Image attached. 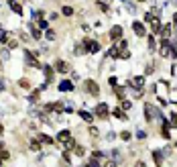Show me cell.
Wrapping results in <instances>:
<instances>
[{"label": "cell", "mask_w": 177, "mask_h": 167, "mask_svg": "<svg viewBox=\"0 0 177 167\" xmlns=\"http://www.w3.org/2000/svg\"><path fill=\"white\" fill-rule=\"evenodd\" d=\"M145 118H147L149 122L151 120H155V118H161V110L157 108V106H153V104H145Z\"/></svg>", "instance_id": "6da1fadb"}, {"label": "cell", "mask_w": 177, "mask_h": 167, "mask_svg": "<svg viewBox=\"0 0 177 167\" xmlns=\"http://www.w3.org/2000/svg\"><path fill=\"white\" fill-rule=\"evenodd\" d=\"M108 112H110V108H108V104L106 102H100L96 108H94V114L98 118H108Z\"/></svg>", "instance_id": "7a4b0ae2"}, {"label": "cell", "mask_w": 177, "mask_h": 167, "mask_svg": "<svg viewBox=\"0 0 177 167\" xmlns=\"http://www.w3.org/2000/svg\"><path fill=\"white\" fill-rule=\"evenodd\" d=\"M25 61H27V65H31V67H41L39 59H37V53H31V51H25Z\"/></svg>", "instance_id": "3957f363"}, {"label": "cell", "mask_w": 177, "mask_h": 167, "mask_svg": "<svg viewBox=\"0 0 177 167\" xmlns=\"http://www.w3.org/2000/svg\"><path fill=\"white\" fill-rule=\"evenodd\" d=\"M126 88H137V90L145 88V75H137L134 79H130V82H126Z\"/></svg>", "instance_id": "277c9868"}, {"label": "cell", "mask_w": 177, "mask_h": 167, "mask_svg": "<svg viewBox=\"0 0 177 167\" xmlns=\"http://www.w3.org/2000/svg\"><path fill=\"white\" fill-rule=\"evenodd\" d=\"M133 31L137 37H145L147 35V29H145V23H141V20H134L133 23Z\"/></svg>", "instance_id": "5b68a950"}, {"label": "cell", "mask_w": 177, "mask_h": 167, "mask_svg": "<svg viewBox=\"0 0 177 167\" xmlns=\"http://www.w3.org/2000/svg\"><path fill=\"white\" fill-rule=\"evenodd\" d=\"M86 90H88V92L92 94V96H98V94H100V88H98V84L94 82V79H88V82H86Z\"/></svg>", "instance_id": "8992f818"}, {"label": "cell", "mask_w": 177, "mask_h": 167, "mask_svg": "<svg viewBox=\"0 0 177 167\" xmlns=\"http://www.w3.org/2000/svg\"><path fill=\"white\" fill-rule=\"evenodd\" d=\"M108 35H110V39H112V41H118L120 37H122V27H120V25H114L112 29H110Z\"/></svg>", "instance_id": "52a82bcc"}, {"label": "cell", "mask_w": 177, "mask_h": 167, "mask_svg": "<svg viewBox=\"0 0 177 167\" xmlns=\"http://www.w3.org/2000/svg\"><path fill=\"white\" fill-rule=\"evenodd\" d=\"M55 69H57L59 74H67V71H69V63H67V61H63V59H59L57 63H55Z\"/></svg>", "instance_id": "ba28073f"}, {"label": "cell", "mask_w": 177, "mask_h": 167, "mask_svg": "<svg viewBox=\"0 0 177 167\" xmlns=\"http://www.w3.org/2000/svg\"><path fill=\"white\" fill-rule=\"evenodd\" d=\"M161 124H163V131H161L163 139H169V137H171V133H169V131H171V126H169V122H167L163 116H161Z\"/></svg>", "instance_id": "9c48e42d"}, {"label": "cell", "mask_w": 177, "mask_h": 167, "mask_svg": "<svg viewBox=\"0 0 177 167\" xmlns=\"http://www.w3.org/2000/svg\"><path fill=\"white\" fill-rule=\"evenodd\" d=\"M74 88H75V86L69 82V79H63V82L59 84V92H71Z\"/></svg>", "instance_id": "30bf717a"}, {"label": "cell", "mask_w": 177, "mask_h": 167, "mask_svg": "<svg viewBox=\"0 0 177 167\" xmlns=\"http://www.w3.org/2000/svg\"><path fill=\"white\" fill-rule=\"evenodd\" d=\"M43 74H45V82L51 84V79H53V67L51 65H43Z\"/></svg>", "instance_id": "8fae6325"}, {"label": "cell", "mask_w": 177, "mask_h": 167, "mask_svg": "<svg viewBox=\"0 0 177 167\" xmlns=\"http://www.w3.org/2000/svg\"><path fill=\"white\" fill-rule=\"evenodd\" d=\"M29 31H31V37H33V39H37V41L43 37V35H41V29H39V27L31 25V23H29Z\"/></svg>", "instance_id": "7c38bea8"}, {"label": "cell", "mask_w": 177, "mask_h": 167, "mask_svg": "<svg viewBox=\"0 0 177 167\" xmlns=\"http://www.w3.org/2000/svg\"><path fill=\"white\" fill-rule=\"evenodd\" d=\"M8 6L12 12H16V15H23V6L19 4V2H15V0H8Z\"/></svg>", "instance_id": "4fadbf2b"}, {"label": "cell", "mask_w": 177, "mask_h": 167, "mask_svg": "<svg viewBox=\"0 0 177 167\" xmlns=\"http://www.w3.org/2000/svg\"><path fill=\"white\" fill-rule=\"evenodd\" d=\"M112 114H114L116 118H120V120H126V118H128V116H126V112H124L122 108H114V110H112Z\"/></svg>", "instance_id": "5bb4252c"}, {"label": "cell", "mask_w": 177, "mask_h": 167, "mask_svg": "<svg viewBox=\"0 0 177 167\" xmlns=\"http://www.w3.org/2000/svg\"><path fill=\"white\" fill-rule=\"evenodd\" d=\"M153 159H155V165H157V167L163 165V155L159 151H153Z\"/></svg>", "instance_id": "9a60e30c"}, {"label": "cell", "mask_w": 177, "mask_h": 167, "mask_svg": "<svg viewBox=\"0 0 177 167\" xmlns=\"http://www.w3.org/2000/svg\"><path fill=\"white\" fill-rule=\"evenodd\" d=\"M147 43H149V49L151 51H157V43H155V37H153V35H147Z\"/></svg>", "instance_id": "2e32d148"}, {"label": "cell", "mask_w": 177, "mask_h": 167, "mask_svg": "<svg viewBox=\"0 0 177 167\" xmlns=\"http://www.w3.org/2000/svg\"><path fill=\"white\" fill-rule=\"evenodd\" d=\"M69 137H71V135H69V131H67V128H65V131H61V133H59L57 135V141H61V143H65V141H67V139Z\"/></svg>", "instance_id": "e0dca14e"}, {"label": "cell", "mask_w": 177, "mask_h": 167, "mask_svg": "<svg viewBox=\"0 0 177 167\" xmlns=\"http://www.w3.org/2000/svg\"><path fill=\"white\" fill-rule=\"evenodd\" d=\"M161 37H163V39H169V37H171V27H169V25H165V27H161Z\"/></svg>", "instance_id": "ac0fdd59"}, {"label": "cell", "mask_w": 177, "mask_h": 167, "mask_svg": "<svg viewBox=\"0 0 177 167\" xmlns=\"http://www.w3.org/2000/svg\"><path fill=\"white\" fill-rule=\"evenodd\" d=\"M79 116L84 118L86 122H92V120H94V116H92V114H90V112H86V110H79Z\"/></svg>", "instance_id": "d6986e66"}, {"label": "cell", "mask_w": 177, "mask_h": 167, "mask_svg": "<svg viewBox=\"0 0 177 167\" xmlns=\"http://www.w3.org/2000/svg\"><path fill=\"white\" fill-rule=\"evenodd\" d=\"M114 94H116L120 100H124V88H120V86H114Z\"/></svg>", "instance_id": "ffe728a7"}, {"label": "cell", "mask_w": 177, "mask_h": 167, "mask_svg": "<svg viewBox=\"0 0 177 167\" xmlns=\"http://www.w3.org/2000/svg\"><path fill=\"white\" fill-rule=\"evenodd\" d=\"M63 147H65V149H67V151H69V149H75V141H74V139H71V137H69V139H67V141H65V143H63Z\"/></svg>", "instance_id": "44dd1931"}, {"label": "cell", "mask_w": 177, "mask_h": 167, "mask_svg": "<svg viewBox=\"0 0 177 167\" xmlns=\"http://www.w3.org/2000/svg\"><path fill=\"white\" fill-rule=\"evenodd\" d=\"M86 53V49H84V45H75V47H74V55H84Z\"/></svg>", "instance_id": "7402d4cb"}, {"label": "cell", "mask_w": 177, "mask_h": 167, "mask_svg": "<svg viewBox=\"0 0 177 167\" xmlns=\"http://www.w3.org/2000/svg\"><path fill=\"white\" fill-rule=\"evenodd\" d=\"M108 55H110V57H118V55H120V49H118V47H114V45H112V47H110V49H108Z\"/></svg>", "instance_id": "603a6c76"}, {"label": "cell", "mask_w": 177, "mask_h": 167, "mask_svg": "<svg viewBox=\"0 0 177 167\" xmlns=\"http://www.w3.org/2000/svg\"><path fill=\"white\" fill-rule=\"evenodd\" d=\"M39 141H41V143H47V145H51V143H53V139H51L49 135H39Z\"/></svg>", "instance_id": "cb8c5ba5"}, {"label": "cell", "mask_w": 177, "mask_h": 167, "mask_svg": "<svg viewBox=\"0 0 177 167\" xmlns=\"http://www.w3.org/2000/svg\"><path fill=\"white\" fill-rule=\"evenodd\" d=\"M151 25H153V31H155V33H161V20L155 19V20L151 23Z\"/></svg>", "instance_id": "d4e9b609"}, {"label": "cell", "mask_w": 177, "mask_h": 167, "mask_svg": "<svg viewBox=\"0 0 177 167\" xmlns=\"http://www.w3.org/2000/svg\"><path fill=\"white\" fill-rule=\"evenodd\" d=\"M39 94H41V90H35V92L29 96V102H37V100H39Z\"/></svg>", "instance_id": "484cf974"}, {"label": "cell", "mask_w": 177, "mask_h": 167, "mask_svg": "<svg viewBox=\"0 0 177 167\" xmlns=\"http://www.w3.org/2000/svg\"><path fill=\"white\" fill-rule=\"evenodd\" d=\"M90 53H94V55L100 53V43H98V41H94V43H92V49H90Z\"/></svg>", "instance_id": "4316f807"}, {"label": "cell", "mask_w": 177, "mask_h": 167, "mask_svg": "<svg viewBox=\"0 0 177 167\" xmlns=\"http://www.w3.org/2000/svg\"><path fill=\"white\" fill-rule=\"evenodd\" d=\"M0 43H8V33L0 29Z\"/></svg>", "instance_id": "83f0119b"}, {"label": "cell", "mask_w": 177, "mask_h": 167, "mask_svg": "<svg viewBox=\"0 0 177 167\" xmlns=\"http://www.w3.org/2000/svg\"><path fill=\"white\" fill-rule=\"evenodd\" d=\"M151 12H153V16H155V19H161V8H159V6L151 8Z\"/></svg>", "instance_id": "f1b7e54d"}, {"label": "cell", "mask_w": 177, "mask_h": 167, "mask_svg": "<svg viewBox=\"0 0 177 167\" xmlns=\"http://www.w3.org/2000/svg\"><path fill=\"white\" fill-rule=\"evenodd\" d=\"M155 20V16H153V12L149 10V12H145V23H153Z\"/></svg>", "instance_id": "f546056e"}, {"label": "cell", "mask_w": 177, "mask_h": 167, "mask_svg": "<svg viewBox=\"0 0 177 167\" xmlns=\"http://www.w3.org/2000/svg\"><path fill=\"white\" fill-rule=\"evenodd\" d=\"M45 37H47V39L49 41H53L55 37H57V35H55V31H51V29H47V33H45Z\"/></svg>", "instance_id": "4dcf8cb0"}, {"label": "cell", "mask_w": 177, "mask_h": 167, "mask_svg": "<svg viewBox=\"0 0 177 167\" xmlns=\"http://www.w3.org/2000/svg\"><path fill=\"white\" fill-rule=\"evenodd\" d=\"M31 151H41V145L37 141H31Z\"/></svg>", "instance_id": "1f68e13d"}, {"label": "cell", "mask_w": 177, "mask_h": 167, "mask_svg": "<svg viewBox=\"0 0 177 167\" xmlns=\"http://www.w3.org/2000/svg\"><path fill=\"white\" fill-rule=\"evenodd\" d=\"M63 15L65 16H71V15H74V8H71V6H63Z\"/></svg>", "instance_id": "d6a6232c"}, {"label": "cell", "mask_w": 177, "mask_h": 167, "mask_svg": "<svg viewBox=\"0 0 177 167\" xmlns=\"http://www.w3.org/2000/svg\"><path fill=\"white\" fill-rule=\"evenodd\" d=\"M128 57H130V51H126V49L120 51V55H118V59H128Z\"/></svg>", "instance_id": "836d02e7"}, {"label": "cell", "mask_w": 177, "mask_h": 167, "mask_svg": "<svg viewBox=\"0 0 177 167\" xmlns=\"http://www.w3.org/2000/svg\"><path fill=\"white\" fill-rule=\"evenodd\" d=\"M19 86H20V88H31V82H29V79H20Z\"/></svg>", "instance_id": "e575fe53"}, {"label": "cell", "mask_w": 177, "mask_h": 167, "mask_svg": "<svg viewBox=\"0 0 177 167\" xmlns=\"http://www.w3.org/2000/svg\"><path fill=\"white\" fill-rule=\"evenodd\" d=\"M74 153H75V155H78V157H82V155H84V149L79 147V145H75V149H74Z\"/></svg>", "instance_id": "d590c367"}, {"label": "cell", "mask_w": 177, "mask_h": 167, "mask_svg": "<svg viewBox=\"0 0 177 167\" xmlns=\"http://www.w3.org/2000/svg\"><path fill=\"white\" fill-rule=\"evenodd\" d=\"M130 106H133V102H130V100H122V108H124V110H130Z\"/></svg>", "instance_id": "8d00e7d4"}, {"label": "cell", "mask_w": 177, "mask_h": 167, "mask_svg": "<svg viewBox=\"0 0 177 167\" xmlns=\"http://www.w3.org/2000/svg\"><path fill=\"white\" fill-rule=\"evenodd\" d=\"M108 84H110V88H114V86H118V79L112 75V78H108Z\"/></svg>", "instance_id": "74e56055"}, {"label": "cell", "mask_w": 177, "mask_h": 167, "mask_svg": "<svg viewBox=\"0 0 177 167\" xmlns=\"http://www.w3.org/2000/svg\"><path fill=\"white\" fill-rule=\"evenodd\" d=\"M10 155H8V151H6V149H2V151H0V159H2V161H4V159H8Z\"/></svg>", "instance_id": "f35d334b"}, {"label": "cell", "mask_w": 177, "mask_h": 167, "mask_svg": "<svg viewBox=\"0 0 177 167\" xmlns=\"http://www.w3.org/2000/svg\"><path fill=\"white\" fill-rule=\"evenodd\" d=\"M120 139H122V141H130V133H128V131H124V133L120 135Z\"/></svg>", "instance_id": "ab89813d"}, {"label": "cell", "mask_w": 177, "mask_h": 167, "mask_svg": "<svg viewBox=\"0 0 177 167\" xmlns=\"http://www.w3.org/2000/svg\"><path fill=\"white\" fill-rule=\"evenodd\" d=\"M39 29H47V20H45V19L39 20Z\"/></svg>", "instance_id": "60d3db41"}, {"label": "cell", "mask_w": 177, "mask_h": 167, "mask_svg": "<svg viewBox=\"0 0 177 167\" xmlns=\"http://www.w3.org/2000/svg\"><path fill=\"white\" fill-rule=\"evenodd\" d=\"M8 47H10V49H15V47H16V39H10L8 41Z\"/></svg>", "instance_id": "b9f144b4"}, {"label": "cell", "mask_w": 177, "mask_h": 167, "mask_svg": "<svg viewBox=\"0 0 177 167\" xmlns=\"http://www.w3.org/2000/svg\"><path fill=\"white\" fill-rule=\"evenodd\" d=\"M90 133H92V137H98V133H100V131H98V128H94V126H92V128H90Z\"/></svg>", "instance_id": "7bdbcfd3"}, {"label": "cell", "mask_w": 177, "mask_h": 167, "mask_svg": "<svg viewBox=\"0 0 177 167\" xmlns=\"http://www.w3.org/2000/svg\"><path fill=\"white\" fill-rule=\"evenodd\" d=\"M126 10H128V12H134V4H128V2H126Z\"/></svg>", "instance_id": "ee69618b"}, {"label": "cell", "mask_w": 177, "mask_h": 167, "mask_svg": "<svg viewBox=\"0 0 177 167\" xmlns=\"http://www.w3.org/2000/svg\"><path fill=\"white\" fill-rule=\"evenodd\" d=\"M137 167H147V165H145V161H137Z\"/></svg>", "instance_id": "f6af8a7d"}, {"label": "cell", "mask_w": 177, "mask_h": 167, "mask_svg": "<svg viewBox=\"0 0 177 167\" xmlns=\"http://www.w3.org/2000/svg\"><path fill=\"white\" fill-rule=\"evenodd\" d=\"M173 25H175V27H177V15H175V16H173Z\"/></svg>", "instance_id": "bcb514c9"}, {"label": "cell", "mask_w": 177, "mask_h": 167, "mask_svg": "<svg viewBox=\"0 0 177 167\" xmlns=\"http://www.w3.org/2000/svg\"><path fill=\"white\" fill-rule=\"evenodd\" d=\"M2 90H4V84H2V79H0V92H2Z\"/></svg>", "instance_id": "7dc6e473"}, {"label": "cell", "mask_w": 177, "mask_h": 167, "mask_svg": "<svg viewBox=\"0 0 177 167\" xmlns=\"http://www.w3.org/2000/svg\"><path fill=\"white\" fill-rule=\"evenodd\" d=\"M2 149H4V143H2V141H0V151H2Z\"/></svg>", "instance_id": "c3c4849f"}, {"label": "cell", "mask_w": 177, "mask_h": 167, "mask_svg": "<svg viewBox=\"0 0 177 167\" xmlns=\"http://www.w3.org/2000/svg\"><path fill=\"white\" fill-rule=\"evenodd\" d=\"M2 133H4V126H2V124H0V135H2Z\"/></svg>", "instance_id": "681fc988"}, {"label": "cell", "mask_w": 177, "mask_h": 167, "mask_svg": "<svg viewBox=\"0 0 177 167\" xmlns=\"http://www.w3.org/2000/svg\"><path fill=\"white\" fill-rule=\"evenodd\" d=\"M138 2H145V0H138Z\"/></svg>", "instance_id": "f907efd6"}]
</instances>
